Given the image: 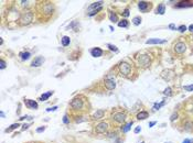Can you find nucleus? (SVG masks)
Listing matches in <instances>:
<instances>
[{
    "instance_id": "29",
    "label": "nucleus",
    "mask_w": 193,
    "mask_h": 143,
    "mask_svg": "<svg viewBox=\"0 0 193 143\" xmlns=\"http://www.w3.org/2000/svg\"><path fill=\"white\" fill-rule=\"evenodd\" d=\"M178 30H179V31H180L181 33H183V32H185V31L188 30V28L185 27V25H180V27L178 28Z\"/></svg>"
},
{
    "instance_id": "44",
    "label": "nucleus",
    "mask_w": 193,
    "mask_h": 143,
    "mask_svg": "<svg viewBox=\"0 0 193 143\" xmlns=\"http://www.w3.org/2000/svg\"><path fill=\"white\" fill-rule=\"evenodd\" d=\"M0 116H1V117H2V118H3V117H5V113H3L2 111H0Z\"/></svg>"
},
{
    "instance_id": "8",
    "label": "nucleus",
    "mask_w": 193,
    "mask_h": 143,
    "mask_svg": "<svg viewBox=\"0 0 193 143\" xmlns=\"http://www.w3.org/2000/svg\"><path fill=\"white\" fill-rule=\"evenodd\" d=\"M105 86L108 90H113L115 89V87H116V83H115V79L113 78H107L105 80Z\"/></svg>"
},
{
    "instance_id": "11",
    "label": "nucleus",
    "mask_w": 193,
    "mask_h": 143,
    "mask_svg": "<svg viewBox=\"0 0 193 143\" xmlns=\"http://www.w3.org/2000/svg\"><path fill=\"white\" fill-rule=\"evenodd\" d=\"M177 8H188V7H193L192 1H181L176 6Z\"/></svg>"
},
{
    "instance_id": "28",
    "label": "nucleus",
    "mask_w": 193,
    "mask_h": 143,
    "mask_svg": "<svg viewBox=\"0 0 193 143\" xmlns=\"http://www.w3.org/2000/svg\"><path fill=\"white\" fill-rule=\"evenodd\" d=\"M107 46H108V49L110 50V51H114V52H117V47L115 46V45H113V44H107Z\"/></svg>"
},
{
    "instance_id": "20",
    "label": "nucleus",
    "mask_w": 193,
    "mask_h": 143,
    "mask_svg": "<svg viewBox=\"0 0 193 143\" xmlns=\"http://www.w3.org/2000/svg\"><path fill=\"white\" fill-rule=\"evenodd\" d=\"M165 12H166V7H165V5H163V3H161V5L157 8V13H159V14H163Z\"/></svg>"
},
{
    "instance_id": "17",
    "label": "nucleus",
    "mask_w": 193,
    "mask_h": 143,
    "mask_svg": "<svg viewBox=\"0 0 193 143\" xmlns=\"http://www.w3.org/2000/svg\"><path fill=\"white\" fill-rule=\"evenodd\" d=\"M104 113H105V111L104 110H97V111L95 112V115H94V119H101L103 118V116H104Z\"/></svg>"
},
{
    "instance_id": "35",
    "label": "nucleus",
    "mask_w": 193,
    "mask_h": 143,
    "mask_svg": "<svg viewBox=\"0 0 193 143\" xmlns=\"http://www.w3.org/2000/svg\"><path fill=\"white\" fill-rule=\"evenodd\" d=\"M169 29H170V30H178V29H177V27H176V25H174L173 23L169 24Z\"/></svg>"
},
{
    "instance_id": "22",
    "label": "nucleus",
    "mask_w": 193,
    "mask_h": 143,
    "mask_svg": "<svg viewBox=\"0 0 193 143\" xmlns=\"http://www.w3.org/2000/svg\"><path fill=\"white\" fill-rule=\"evenodd\" d=\"M118 27H120V28H127L128 27V21L127 20L119 21V22H118Z\"/></svg>"
},
{
    "instance_id": "14",
    "label": "nucleus",
    "mask_w": 193,
    "mask_h": 143,
    "mask_svg": "<svg viewBox=\"0 0 193 143\" xmlns=\"http://www.w3.org/2000/svg\"><path fill=\"white\" fill-rule=\"evenodd\" d=\"M138 7H139L140 11H143V12H144V11H147L148 8H149V3L146 2V1H140L138 3Z\"/></svg>"
},
{
    "instance_id": "41",
    "label": "nucleus",
    "mask_w": 193,
    "mask_h": 143,
    "mask_svg": "<svg viewBox=\"0 0 193 143\" xmlns=\"http://www.w3.org/2000/svg\"><path fill=\"white\" fill-rule=\"evenodd\" d=\"M29 128V124H23V126H22V130H27Z\"/></svg>"
},
{
    "instance_id": "4",
    "label": "nucleus",
    "mask_w": 193,
    "mask_h": 143,
    "mask_svg": "<svg viewBox=\"0 0 193 143\" xmlns=\"http://www.w3.org/2000/svg\"><path fill=\"white\" fill-rule=\"evenodd\" d=\"M185 50H187V45H185V43H183V42H178L176 45H174V51H176V53H178V54L184 53Z\"/></svg>"
},
{
    "instance_id": "7",
    "label": "nucleus",
    "mask_w": 193,
    "mask_h": 143,
    "mask_svg": "<svg viewBox=\"0 0 193 143\" xmlns=\"http://www.w3.org/2000/svg\"><path fill=\"white\" fill-rule=\"evenodd\" d=\"M107 128H108V124L106 122H101L96 127V132H97V133H105L107 131Z\"/></svg>"
},
{
    "instance_id": "24",
    "label": "nucleus",
    "mask_w": 193,
    "mask_h": 143,
    "mask_svg": "<svg viewBox=\"0 0 193 143\" xmlns=\"http://www.w3.org/2000/svg\"><path fill=\"white\" fill-rule=\"evenodd\" d=\"M131 126H132V121H131V122H129V123H127L124 128H122V132H125V133H126V132H128L129 130H130V127Z\"/></svg>"
},
{
    "instance_id": "45",
    "label": "nucleus",
    "mask_w": 193,
    "mask_h": 143,
    "mask_svg": "<svg viewBox=\"0 0 193 143\" xmlns=\"http://www.w3.org/2000/svg\"><path fill=\"white\" fill-rule=\"evenodd\" d=\"M141 143H144V142H141Z\"/></svg>"
},
{
    "instance_id": "33",
    "label": "nucleus",
    "mask_w": 193,
    "mask_h": 143,
    "mask_svg": "<svg viewBox=\"0 0 193 143\" xmlns=\"http://www.w3.org/2000/svg\"><path fill=\"white\" fill-rule=\"evenodd\" d=\"M44 130H45V127H40L36 129V132H38V133H41V132H43Z\"/></svg>"
},
{
    "instance_id": "38",
    "label": "nucleus",
    "mask_w": 193,
    "mask_h": 143,
    "mask_svg": "<svg viewBox=\"0 0 193 143\" xmlns=\"http://www.w3.org/2000/svg\"><path fill=\"white\" fill-rule=\"evenodd\" d=\"M63 122H64V123H69V118H67V116H64V117H63Z\"/></svg>"
},
{
    "instance_id": "43",
    "label": "nucleus",
    "mask_w": 193,
    "mask_h": 143,
    "mask_svg": "<svg viewBox=\"0 0 193 143\" xmlns=\"http://www.w3.org/2000/svg\"><path fill=\"white\" fill-rule=\"evenodd\" d=\"M189 31H191V32H193V24H191L190 27H189Z\"/></svg>"
},
{
    "instance_id": "5",
    "label": "nucleus",
    "mask_w": 193,
    "mask_h": 143,
    "mask_svg": "<svg viewBox=\"0 0 193 143\" xmlns=\"http://www.w3.org/2000/svg\"><path fill=\"white\" fill-rule=\"evenodd\" d=\"M71 107L73 109H76V110H80L83 108V100H81V99L76 98V99H73L72 102H71Z\"/></svg>"
},
{
    "instance_id": "37",
    "label": "nucleus",
    "mask_w": 193,
    "mask_h": 143,
    "mask_svg": "<svg viewBox=\"0 0 193 143\" xmlns=\"http://www.w3.org/2000/svg\"><path fill=\"white\" fill-rule=\"evenodd\" d=\"M122 14H124L125 17H128V16H129V10H128V9H125V10H124V13H122Z\"/></svg>"
},
{
    "instance_id": "23",
    "label": "nucleus",
    "mask_w": 193,
    "mask_h": 143,
    "mask_svg": "<svg viewBox=\"0 0 193 143\" xmlns=\"http://www.w3.org/2000/svg\"><path fill=\"white\" fill-rule=\"evenodd\" d=\"M18 127H19V123H13V124H11L10 128H8V129H6V132H11L12 130L17 129Z\"/></svg>"
},
{
    "instance_id": "26",
    "label": "nucleus",
    "mask_w": 193,
    "mask_h": 143,
    "mask_svg": "<svg viewBox=\"0 0 193 143\" xmlns=\"http://www.w3.org/2000/svg\"><path fill=\"white\" fill-rule=\"evenodd\" d=\"M132 23L135 24V25H139L140 23H141V18L135 17V18H133V20H132Z\"/></svg>"
},
{
    "instance_id": "30",
    "label": "nucleus",
    "mask_w": 193,
    "mask_h": 143,
    "mask_svg": "<svg viewBox=\"0 0 193 143\" xmlns=\"http://www.w3.org/2000/svg\"><path fill=\"white\" fill-rule=\"evenodd\" d=\"M110 21H112V22H117L118 21L116 14H110Z\"/></svg>"
},
{
    "instance_id": "13",
    "label": "nucleus",
    "mask_w": 193,
    "mask_h": 143,
    "mask_svg": "<svg viewBox=\"0 0 193 143\" xmlns=\"http://www.w3.org/2000/svg\"><path fill=\"white\" fill-rule=\"evenodd\" d=\"M25 105H27V107L32 108V109H36V108H38V104H36V101H34V100H30V99L25 100Z\"/></svg>"
},
{
    "instance_id": "42",
    "label": "nucleus",
    "mask_w": 193,
    "mask_h": 143,
    "mask_svg": "<svg viewBox=\"0 0 193 143\" xmlns=\"http://www.w3.org/2000/svg\"><path fill=\"white\" fill-rule=\"evenodd\" d=\"M156 123H157V122H156V121H152V122H150V123H149V127H152V126H155Z\"/></svg>"
},
{
    "instance_id": "31",
    "label": "nucleus",
    "mask_w": 193,
    "mask_h": 143,
    "mask_svg": "<svg viewBox=\"0 0 193 143\" xmlns=\"http://www.w3.org/2000/svg\"><path fill=\"white\" fill-rule=\"evenodd\" d=\"M183 88H184V89H185V90H187V91H192V90H193V85H189V86H184Z\"/></svg>"
},
{
    "instance_id": "19",
    "label": "nucleus",
    "mask_w": 193,
    "mask_h": 143,
    "mask_svg": "<svg viewBox=\"0 0 193 143\" xmlns=\"http://www.w3.org/2000/svg\"><path fill=\"white\" fill-rule=\"evenodd\" d=\"M102 5H103V2H102V1L94 2V3H93V5H91V6H90V10H92V9H96V10H97V9H99V7H101Z\"/></svg>"
},
{
    "instance_id": "12",
    "label": "nucleus",
    "mask_w": 193,
    "mask_h": 143,
    "mask_svg": "<svg viewBox=\"0 0 193 143\" xmlns=\"http://www.w3.org/2000/svg\"><path fill=\"white\" fill-rule=\"evenodd\" d=\"M166 43V40H160V39H150L147 40L146 44H163Z\"/></svg>"
},
{
    "instance_id": "32",
    "label": "nucleus",
    "mask_w": 193,
    "mask_h": 143,
    "mask_svg": "<svg viewBox=\"0 0 193 143\" xmlns=\"http://www.w3.org/2000/svg\"><path fill=\"white\" fill-rule=\"evenodd\" d=\"M0 64H1V65H0V68H1V69L6 68V62L3 61V60H1V61H0Z\"/></svg>"
},
{
    "instance_id": "21",
    "label": "nucleus",
    "mask_w": 193,
    "mask_h": 143,
    "mask_svg": "<svg viewBox=\"0 0 193 143\" xmlns=\"http://www.w3.org/2000/svg\"><path fill=\"white\" fill-rule=\"evenodd\" d=\"M20 56H21V58L23 61L29 60V58H30V53H29V52H22V53H20Z\"/></svg>"
},
{
    "instance_id": "15",
    "label": "nucleus",
    "mask_w": 193,
    "mask_h": 143,
    "mask_svg": "<svg viewBox=\"0 0 193 143\" xmlns=\"http://www.w3.org/2000/svg\"><path fill=\"white\" fill-rule=\"evenodd\" d=\"M148 112L147 111H140L138 115H137V118H138L139 120H144L146 118H148Z\"/></svg>"
},
{
    "instance_id": "34",
    "label": "nucleus",
    "mask_w": 193,
    "mask_h": 143,
    "mask_svg": "<svg viewBox=\"0 0 193 143\" xmlns=\"http://www.w3.org/2000/svg\"><path fill=\"white\" fill-rule=\"evenodd\" d=\"M178 118V113H173V115L171 116V118H170V121H174Z\"/></svg>"
},
{
    "instance_id": "9",
    "label": "nucleus",
    "mask_w": 193,
    "mask_h": 143,
    "mask_svg": "<svg viewBox=\"0 0 193 143\" xmlns=\"http://www.w3.org/2000/svg\"><path fill=\"white\" fill-rule=\"evenodd\" d=\"M43 62H44V57L43 56H38V57H35L34 61L32 62V66L33 67H39V66H41L43 64Z\"/></svg>"
},
{
    "instance_id": "39",
    "label": "nucleus",
    "mask_w": 193,
    "mask_h": 143,
    "mask_svg": "<svg viewBox=\"0 0 193 143\" xmlns=\"http://www.w3.org/2000/svg\"><path fill=\"white\" fill-rule=\"evenodd\" d=\"M140 131H141V128H140V127H137L136 129H135V133H139Z\"/></svg>"
},
{
    "instance_id": "16",
    "label": "nucleus",
    "mask_w": 193,
    "mask_h": 143,
    "mask_svg": "<svg viewBox=\"0 0 193 143\" xmlns=\"http://www.w3.org/2000/svg\"><path fill=\"white\" fill-rule=\"evenodd\" d=\"M52 94H53V91H49V93H45V94H43L42 96L40 97V100L41 101H45L46 99H49L51 96H52Z\"/></svg>"
},
{
    "instance_id": "25",
    "label": "nucleus",
    "mask_w": 193,
    "mask_h": 143,
    "mask_svg": "<svg viewBox=\"0 0 193 143\" xmlns=\"http://www.w3.org/2000/svg\"><path fill=\"white\" fill-rule=\"evenodd\" d=\"M163 94H165L166 96H168V97L172 96V89H171V88H170V87L166 88V89H165V91H163Z\"/></svg>"
},
{
    "instance_id": "40",
    "label": "nucleus",
    "mask_w": 193,
    "mask_h": 143,
    "mask_svg": "<svg viewBox=\"0 0 193 143\" xmlns=\"http://www.w3.org/2000/svg\"><path fill=\"white\" fill-rule=\"evenodd\" d=\"M182 143H193V141L190 140V139H185V140H184Z\"/></svg>"
},
{
    "instance_id": "1",
    "label": "nucleus",
    "mask_w": 193,
    "mask_h": 143,
    "mask_svg": "<svg viewBox=\"0 0 193 143\" xmlns=\"http://www.w3.org/2000/svg\"><path fill=\"white\" fill-rule=\"evenodd\" d=\"M32 19H33V13L31 11H25V12L21 14L19 19V23L20 25H28L29 23H31Z\"/></svg>"
},
{
    "instance_id": "10",
    "label": "nucleus",
    "mask_w": 193,
    "mask_h": 143,
    "mask_svg": "<svg viewBox=\"0 0 193 143\" xmlns=\"http://www.w3.org/2000/svg\"><path fill=\"white\" fill-rule=\"evenodd\" d=\"M91 54H92V56H94V57H99L103 55V51L99 49V47H94L93 50H91Z\"/></svg>"
},
{
    "instance_id": "6",
    "label": "nucleus",
    "mask_w": 193,
    "mask_h": 143,
    "mask_svg": "<svg viewBox=\"0 0 193 143\" xmlns=\"http://www.w3.org/2000/svg\"><path fill=\"white\" fill-rule=\"evenodd\" d=\"M113 119L116 121V122L121 123V122H124V121H125L126 115H125V113H122V112H116V113H115V115L113 116Z\"/></svg>"
},
{
    "instance_id": "3",
    "label": "nucleus",
    "mask_w": 193,
    "mask_h": 143,
    "mask_svg": "<svg viewBox=\"0 0 193 143\" xmlns=\"http://www.w3.org/2000/svg\"><path fill=\"white\" fill-rule=\"evenodd\" d=\"M138 62H139V65H141L142 67H147V66H149L150 65V57H149V55H147V54L140 55L139 58H138Z\"/></svg>"
},
{
    "instance_id": "27",
    "label": "nucleus",
    "mask_w": 193,
    "mask_h": 143,
    "mask_svg": "<svg viewBox=\"0 0 193 143\" xmlns=\"http://www.w3.org/2000/svg\"><path fill=\"white\" fill-rule=\"evenodd\" d=\"M165 104H166V101H165V100H163L162 102H160V104H156V105L153 106V109H155V110L160 109V108L162 107V106H165Z\"/></svg>"
},
{
    "instance_id": "18",
    "label": "nucleus",
    "mask_w": 193,
    "mask_h": 143,
    "mask_svg": "<svg viewBox=\"0 0 193 143\" xmlns=\"http://www.w3.org/2000/svg\"><path fill=\"white\" fill-rule=\"evenodd\" d=\"M70 42H71V40H70L69 36H63V38H62V45L63 46L70 45Z\"/></svg>"
},
{
    "instance_id": "36",
    "label": "nucleus",
    "mask_w": 193,
    "mask_h": 143,
    "mask_svg": "<svg viewBox=\"0 0 193 143\" xmlns=\"http://www.w3.org/2000/svg\"><path fill=\"white\" fill-rule=\"evenodd\" d=\"M57 109V107L55 106V107H52V108H49V109H46V111L47 112H50V111H55V110Z\"/></svg>"
},
{
    "instance_id": "2",
    "label": "nucleus",
    "mask_w": 193,
    "mask_h": 143,
    "mask_svg": "<svg viewBox=\"0 0 193 143\" xmlns=\"http://www.w3.org/2000/svg\"><path fill=\"white\" fill-rule=\"evenodd\" d=\"M119 72L121 73V75L128 76L129 74H130V72H131L130 65H129L128 63H126V62H122V63L119 64Z\"/></svg>"
}]
</instances>
